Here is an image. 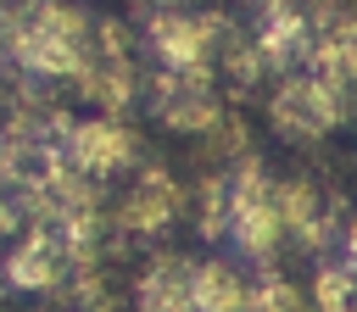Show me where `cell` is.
Returning <instances> with one entry per match:
<instances>
[{
    "label": "cell",
    "instance_id": "obj_1",
    "mask_svg": "<svg viewBox=\"0 0 357 312\" xmlns=\"http://www.w3.org/2000/svg\"><path fill=\"white\" fill-rule=\"evenodd\" d=\"M89 39L95 17L78 0H0V56L39 84H73Z\"/></svg>",
    "mask_w": 357,
    "mask_h": 312
},
{
    "label": "cell",
    "instance_id": "obj_2",
    "mask_svg": "<svg viewBox=\"0 0 357 312\" xmlns=\"http://www.w3.org/2000/svg\"><path fill=\"white\" fill-rule=\"evenodd\" d=\"M351 111H357V89L329 84V78H318L312 67L279 72V84L268 89V123H273L284 139H296V145H312V139L335 134Z\"/></svg>",
    "mask_w": 357,
    "mask_h": 312
},
{
    "label": "cell",
    "instance_id": "obj_3",
    "mask_svg": "<svg viewBox=\"0 0 357 312\" xmlns=\"http://www.w3.org/2000/svg\"><path fill=\"white\" fill-rule=\"evenodd\" d=\"M67 89H73L89 111H100V117H123V111L139 100L145 72H139V61H134V39H128L123 22H95L89 56H84V67L73 72Z\"/></svg>",
    "mask_w": 357,
    "mask_h": 312
},
{
    "label": "cell",
    "instance_id": "obj_4",
    "mask_svg": "<svg viewBox=\"0 0 357 312\" xmlns=\"http://www.w3.org/2000/svg\"><path fill=\"white\" fill-rule=\"evenodd\" d=\"M145 106L162 128L173 134H212L229 111H223V89H218V67H151L145 72Z\"/></svg>",
    "mask_w": 357,
    "mask_h": 312
},
{
    "label": "cell",
    "instance_id": "obj_5",
    "mask_svg": "<svg viewBox=\"0 0 357 312\" xmlns=\"http://www.w3.org/2000/svg\"><path fill=\"white\" fill-rule=\"evenodd\" d=\"M106 217H112V240H106V245L162 240V234L184 217V184H178L167 167L139 162V167L123 178V189H117V201L106 206Z\"/></svg>",
    "mask_w": 357,
    "mask_h": 312
},
{
    "label": "cell",
    "instance_id": "obj_6",
    "mask_svg": "<svg viewBox=\"0 0 357 312\" xmlns=\"http://www.w3.org/2000/svg\"><path fill=\"white\" fill-rule=\"evenodd\" d=\"M229 245L245 262H273L279 245H284V223H279V206H273V178L257 162V150L229 167Z\"/></svg>",
    "mask_w": 357,
    "mask_h": 312
},
{
    "label": "cell",
    "instance_id": "obj_7",
    "mask_svg": "<svg viewBox=\"0 0 357 312\" xmlns=\"http://www.w3.org/2000/svg\"><path fill=\"white\" fill-rule=\"evenodd\" d=\"M229 33L223 11H190V6H151L139 45L151 50L156 67H212L218 45Z\"/></svg>",
    "mask_w": 357,
    "mask_h": 312
},
{
    "label": "cell",
    "instance_id": "obj_8",
    "mask_svg": "<svg viewBox=\"0 0 357 312\" xmlns=\"http://www.w3.org/2000/svg\"><path fill=\"white\" fill-rule=\"evenodd\" d=\"M67 162L78 167V173H89V178H123V173H134L139 167V134L128 128V123H117V117H78L73 123V134H67Z\"/></svg>",
    "mask_w": 357,
    "mask_h": 312
},
{
    "label": "cell",
    "instance_id": "obj_9",
    "mask_svg": "<svg viewBox=\"0 0 357 312\" xmlns=\"http://www.w3.org/2000/svg\"><path fill=\"white\" fill-rule=\"evenodd\" d=\"M67 267H73V256H67V245L56 240V228L28 223L17 240H6L0 284H6V290H22V295H50V290L67 279Z\"/></svg>",
    "mask_w": 357,
    "mask_h": 312
},
{
    "label": "cell",
    "instance_id": "obj_10",
    "mask_svg": "<svg viewBox=\"0 0 357 312\" xmlns=\"http://www.w3.org/2000/svg\"><path fill=\"white\" fill-rule=\"evenodd\" d=\"M134 312H201L195 306V262L178 251H156L134 279Z\"/></svg>",
    "mask_w": 357,
    "mask_h": 312
},
{
    "label": "cell",
    "instance_id": "obj_11",
    "mask_svg": "<svg viewBox=\"0 0 357 312\" xmlns=\"http://www.w3.org/2000/svg\"><path fill=\"white\" fill-rule=\"evenodd\" d=\"M245 295H251V279L234 262H223V256L195 262V306L201 312H245Z\"/></svg>",
    "mask_w": 357,
    "mask_h": 312
},
{
    "label": "cell",
    "instance_id": "obj_12",
    "mask_svg": "<svg viewBox=\"0 0 357 312\" xmlns=\"http://www.w3.org/2000/svg\"><path fill=\"white\" fill-rule=\"evenodd\" d=\"M212 67H218V78H223L229 89H240V95H245V89H257L262 78H273V67L262 61L257 39H251L245 28H234V22H229V33H223V45H218V61H212Z\"/></svg>",
    "mask_w": 357,
    "mask_h": 312
},
{
    "label": "cell",
    "instance_id": "obj_13",
    "mask_svg": "<svg viewBox=\"0 0 357 312\" xmlns=\"http://www.w3.org/2000/svg\"><path fill=\"white\" fill-rule=\"evenodd\" d=\"M245 312H301V290L290 284V273H279L273 262H257L251 273V295Z\"/></svg>",
    "mask_w": 357,
    "mask_h": 312
},
{
    "label": "cell",
    "instance_id": "obj_14",
    "mask_svg": "<svg viewBox=\"0 0 357 312\" xmlns=\"http://www.w3.org/2000/svg\"><path fill=\"white\" fill-rule=\"evenodd\" d=\"M245 6H251V17H268V11H296L307 0H245Z\"/></svg>",
    "mask_w": 357,
    "mask_h": 312
},
{
    "label": "cell",
    "instance_id": "obj_15",
    "mask_svg": "<svg viewBox=\"0 0 357 312\" xmlns=\"http://www.w3.org/2000/svg\"><path fill=\"white\" fill-rule=\"evenodd\" d=\"M340 256H351V262H357V217L346 223V240H340Z\"/></svg>",
    "mask_w": 357,
    "mask_h": 312
},
{
    "label": "cell",
    "instance_id": "obj_16",
    "mask_svg": "<svg viewBox=\"0 0 357 312\" xmlns=\"http://www.w3.org/2000/svg\"><path fill=\"white\" fill-rule=\"evenodd\" d=\"M151 6H190V0H145V11H151Z\"/></svg>",
    "mask_w": 357,
    "mask_h": 312
}]
</instances>
